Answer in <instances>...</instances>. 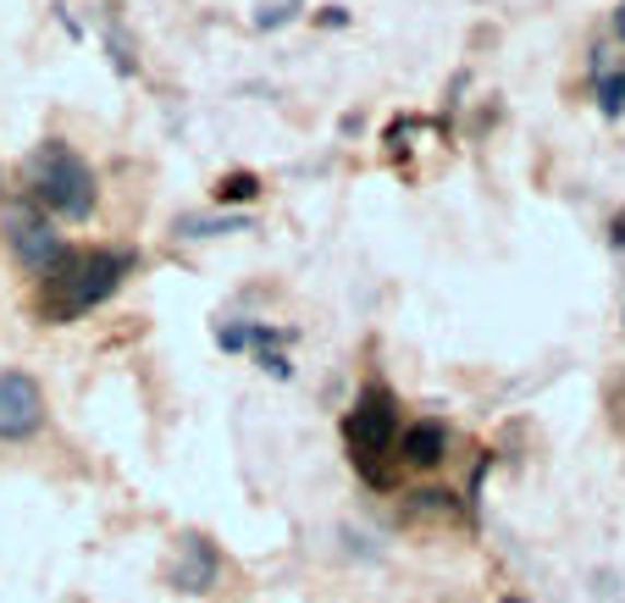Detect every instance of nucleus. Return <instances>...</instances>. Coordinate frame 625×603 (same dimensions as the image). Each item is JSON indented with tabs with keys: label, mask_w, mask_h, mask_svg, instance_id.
Returning a JSON list of instances; mask_svg holds the SVG:
<instances>
[{
	"label": "nucleus",
	"mask_w": 625,
	"mask_h": 603,
	"mask_svg": "<svg viewBox=\"0 0 625 603\" xmlns=\"http://www.w3.org/2000/svg\"><path fill=\"white\" fill-rule=\"evenodd\" d=\"M133 272V255L128 249H61L56 261H50V272H39V299H34V310H39V321H78V316H89L95 305H106L117 288H122V277Z\"/></svg>",
	"instance_id": "nucleus-1"
},
{
	"label": "nucleus",
	"mask_w": 625,
	"mask_h": 603,
	"mask_svg": "<svg viewBox=\"0 0 625 603\" xmlns=\"http://www.w3.org/2000/svg\"><path fill=\"white\" fill-rule=\"evenodd\" d=\"M23 184H28V200L45 211V216H61V222H83L95 211V166H89L67 139H45L28 166H23Z\"/></svg>",
	"instance_id": "nucleus-2"
},
{
	"label": "nucleus",
	"mask_w": 625,
	"mask_h": 603,
	"mask_svg": "<svg viewBox=\"0 0 625 603\" xmlns=\"http://www.w3.org/2000/svg\"><path fill=\"white\" fill-rule=\"evenodd\" d=\"M399 433H404V421H399V399L388 388H366L354 399V410L343 421V438H349L354 471H361L372 487L393 482L388 465H399Z\"/></svg>",
	"instance_id": "nucleus-3"
},
{
	"label": "nucleus",
	"mask_w": 625,
	"mask_h": 603,
	"mask_svg": "<svg viewBox=\"0 0 625 603\" xmlns=\"http://www.w3.org/2000/svg\"><path fill=\"white\" fill-rule=\"evenodd\" d=\"M0 233H7V244H12V255H17V267L23 272H50V261L67 249L61 244V233L50 227V216L34 205V200H23V205H7V222H0Z\"/></svg>",
	"instance_id": "nucleus-4"
},
{
	"label": "nucleus",
	"mask_w": 625,
	"mask_h": 603,
	"mask_svg": "<svg viewBox=\"0 0 625 603\" xmlns=\"http://www.w3.org/2000/svg\"><path fill=\"white\" fill-rule=\"evenodd\" d=\"M45 426V388L28 371H0V444H23Z\"/></svg>",
	"instance_id": "nucleus-5"
},
{
	"label": "nucleus",
	"mask_w": 625,
	"mask_h": 603,
	"mask_svg": "<svg viewBox=\"0 0 625 603\" xmlns=\"http://www.w3.org/2000/svg\"><path fill=\"white\" fill-rule=\"evenodd\" d=\"M216 576H222V554L205 543V537H177V559H172V570H166V581L177 587V592H211L216 587Z\"/></svg>",
	"instance_id": "nucleus-6"
},
{
	"label": "nucleus",
	"mask_w": 625,
	"mask_h": 603,
	"mask_svg": "<svg viewBox=\"0 0 625 603\" xmlns=\"http://www.w3.org/2000/svg\"><path fill=\"white\" fill-rule=\"evenodd\" d=\"M449 460V426L443 421H410L399 433V465L404 471H432Z\"/></svg>",
	"instance_id": "nucleus-7"
},
{
	"label": "nucleus",
	"mask_w": 625,
	"mask_h": 603,
	"mask_svg": "<svg viewBox=\"0 0 625 603\" xmlns=\"http://www.w3.org/2000/svg\"><path fill=\"white\" fill-rule=\"evenodd\" d=\"M598 106H603V117H620L625 111V61L620 67H598Z\"/></svg>",
	"instance_id": "nucleus-8"
},
{
	"label": "nucleus",
	"mask_w": 625,
	"mask_h": 603,
	"mask_svg": "<svg viewBox=\"0 0 625 603\" xmlns=\"http://www.w3.org/2000/svg\"><path fill=\"white\" fill-rule=\"evenodd\" d=\"M238 227H249L244 216H184V222H177V233H184V238H216V233H238Z\"/></svg>",
	"instance_id": "nucleus-9"
},
{
	"label": "nucleus",
	"mask_w": 625,
	"mask_h": 603,
	"mask_svg": "<svg viewBox=\"0 0 625 603\" xmlns=\"http://www.w3.org/2000/svg\"><path fill=\"white\" fill-rule=\"evenodd\" d=\"M260 194V178H255V172H233V178H222L216 184V200L227 205V200H255Z\"/></svg>",
	"instance_id": "nucleus-10"
},
{
	"label": "nucleus",
	"mask_w": 625,
	"mask_h": 603,
	"mask_svg": "<svg viewBox=\"0 0 625 603\" xmlns=\"http://www.w3.org/2000/svg\"><path fill=\"white\" fill-rule=\"evenodd\" d=\"M249 338H255L249 327H222V332H216V343H222V350H244Z\"/></svg>",
	"instance_id": "nucleus-11"
},
{
	"label": "nucleus",
	"mask_w": 625,
	"mask_h": 603,
	"mask_svg": "<svg viewBox=\"0 0 625 603\" xmlns=\"http://www.w3.org/2000/svg\"><path fill=\"white\" fill-rule=\"evenodd\" d=\"M321 23H327V28H343L349 17H343V7H327V12H321Z\"/></svg>",
	"instance_id": "nucleus-12"
},
{
	"label": "nucleus",
	"mask_w": 625,
	"mask_h": 603,
	"mask_svg": "<svg viewBox=\"0 0 625 603\" xmlns=\"http://www.w3.org/2000/svg\"><path fill=\"white\" fill-rule=\"evenodd\" d=\"M614 34H620V39H625V7H620V12H614Z\"/></svg>",
	"instance_id": "nucleus-13"
},
{
	"label": "nucleus",
	"mask_w": 625,
	"mask_h": 603,
	"mask_svg": "<svg viewBox=\"0 0 625 603\" xmlns=\"http://www.w3.org/2000/svg\"><path fill=\"white\" fill-rule=\"evenodd\" d=\"M0 194H7V178H0Z\"/></svg>",
	"instance_id": "nucleus-14"
}]
</instances>
